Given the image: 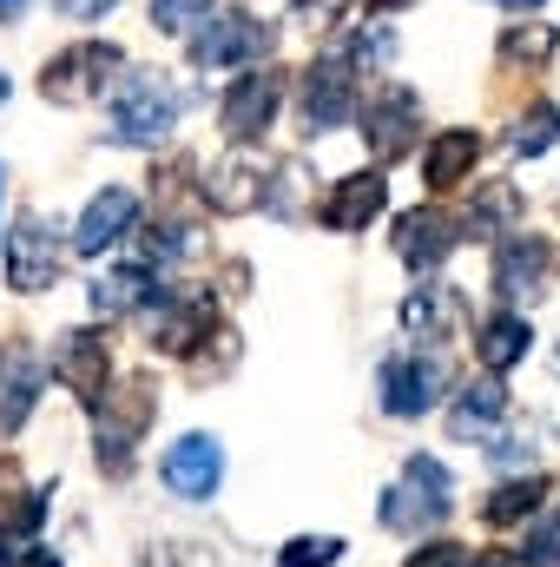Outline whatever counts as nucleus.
Listing matches in <instances>:
<instances>
[{
    "mask_svg": "<svg viewBox=\"0 0 560 567\" xmlns=\"http://www.w3.org/2000/svg\"><path fill=\"white\" fill-rule=\"evenodd\" d=\"M448 508H455V482H448V468H442L435 455H416V462L403 468V482L383 495V528H396V535H422V528H435Z\"/></svg>",
    "mask_w": 560,
    "mask_h": 567,
    "instance_id": "f257e3e1",
    "label": "nucleus"
},
{
    "mask_svg": "<svg viewBox=\"0 0 560 567\" xmlns=\"http://www.w3.org/2000/svg\"><path fill=\"white\" fill-rule=\"evenodd\" d=\"M113 73H120V47L86 40V47H66V53H53V60H46L40 93H46L53 106H86V100H93Z\"/></svg>",
    "mask_w": 560,
    "mask_h": 567,
    "instance_id": "f03ea898",
    "label": "nucleus"
},
{
    "mask_svg": "<svg viewBox=\"0 0 560 567\" xmlns=\"http://www.w3.org/2000/svg\"><path fill=\"white\" fill-rule=\"evenodd\" d=\"M93 410H100V442H106V468L120 475V468L133 462V442L145 435L152 410H158V396H152V383H120V390H100V396H93Z\"/></svg>",
    "mask_w": 560,
    "mask_h": 567,
    "instance_id": "7ed1b4c3",
    "label": "nucleus"
},
{
    "mask_svg": "<svg viewBox=\"0 0 560 567\" xmlns=\"http://www.w3.org/2000/svg\"><path fill=\"white\" fill-rule=\"evenodd\" d=\"M172 120H178V93L165 86V80H126V93H120V106H113V140L120 145H158L172 133Z\"/></svg>",
    "mask_w": 560,
    "mask_h": 567,
    "instance_id": "20e7f679",
    "label": "nucleus"
},
{
    "mask_svg": "<svg viewBox=\"0 0 560 567\" xmlns=\"http://www.w3.org/2000/svg\"><path fill=\"white\" fill-rule=\"evenodd\" d=\"M60 265H66V251H60L53 225H40V218L27 212V218L7 231V284H13L20 297L53 290V284H60Z\"/></svg>",
    "mask_w": 560,
    "mask_h": 567,
    "instance_id": "39448f33",
    "label": "nucleus"
},
{
    "mask_svg": "<svg viewBox=\"0 0 560 567\" xmlns=\"http://www.w3.org/2000/svg\"><path fill=\"white\" fill-rule=\"evenodd\" d=\"M158 475H165V488H172L178 502H211L218 482H225V449H218V435H178V442L165 449Z\"/></svg>",
    "mask_w": 560,
    "mask_h": 567,
    "instance_id": "423d86ee",
    "label": "nucleus"
},
{
    "mask_svg": "<svg viewBox=\"0 0 560 567\" xmlns=\"http://www.w3.org/2000/svg\"><path fill=\"white\" fill-rule=\"evenodd\" d=\"M271 47V27H258L251 13H211L205 33L191 40V66H251Z\"/></svg>",
    "mask_w": 560,
    "mask_h": 567,
    "instance_id": "0eeeda50",
    "label": "nucleus"
},
{
    "mask_svg": "<svg viewBox=\"0 0 560 567\" xmlns=\"http://www.w3.org/2000/svg\"><path fill=\"white\" fill-rule=\"evenodd\" d=\"M350 113H356V73L330 53V60H317L303 73V126L336 133V126H350Z\"/></svg>",
    "mask_w": 560,
    "mask_h": 567,
    "instance_id": "6e6552de",
    "label": "nucleus"
},
{
    "mask_svg": "<svg viewBox=\"0 0 560 567\" xmlns=\"http://www.w3.org/2000/svg\"><path fill=\"white\" fill-rule=\"evenodd\" d=\"M40 357H33V343L27 337H7L0 343V435H13V429L33 416V403H40Z\"/></svg>",
    "mask_w": 560,
    "mask_h": 567,
    "instance_id": "1a4fd4ad",
    "label": "nucleus"
},
{
    "mask_svg": "<svg viewBox=\"0 0 560 567\" xmlns=\"http://www.w3.org/2000/svg\"><path fill=\"white\" fill-rule=\"evenodd\" d=\"M278 100H283V80L271 73V66H258V73H245L231 93H225V133L245 145V140H265V126L278 120Z\"/></svg>",
    "mask_w": 560,
    "mask_h": 567,
    "instance_id": "9d476101",
    "label": "nucleus"
},
{
    "mask_svg": "<svg viewBox=\"0 0 560 567\" xmlns=\"http://www.w3.org/2000/svg\"><path fill=\"white\" fill-rule=\"evenodd\" d=\"M383 198H390V178L383 172H356V178L330 185V198L317 205V218H323V231H363L383 212Z\"/></svg>",
    "mask_w": 560,
    "mask_h": 567,
    "instance_id": "9b49d317",
    "label": "nucleus"
},
{
    "mask_svg": "<svg viewBox=\"0 0 560 567\" xmlns=\"http://www.w3.org/2000/svg\"><path fill=\"white\" fill-rule=\"evenodd\" d=\"M455 238H462V218H448V212L422 205V212H409V218L396 225V258H403V265H416V271H435V265L455 251Z\"/></svg>",
    "mask_w": 560,
    "mask_h": 567,
    "instance_id": "f8f14e48",
    "label": "nucleus"
},
{
    "mask_svg": "<svg viewBox=\"0 0 560 567\" xmlns=\"http://www.w3.org/2000/svg\"><path fill=\"white\" fill-rule=\"evenodd\" d=\"M363 133H370V152H376V158H403V152L416 145V93H409V86L376 93L370 113H363Z\"/></svg>",
    "mask_w": 560,
    "mask_h": 567,
    "instance_id": "ddd939ff",
    "label": "nucleus"
},
{
    "mask_svg": "<svg viewBox=\"0 0 560 567\" xmlns=\"http://www.w3.org/2000/svg\"><path fill=\"white\" fill-rule=\"evenodd\" d=\"M435 396H442V363L403 357V363L383 370V410H390V416H403V423H409V416H428Z\"/></svg>",
    "mask_w": 560,
    "mask_h": 567,
    "instance_id": "4468645a",
    "label": "nucleus"
},
{
    "mask_svg": "<svg viewBox=\"0 0 560 567\" xmlns=\"http://www.w3.org/2000/svg\"><path fill=\"white\" fill-rule=\"evenodd\" d=\"M53 377H60L80 403H93V396L106 390V343H100L93 330H66V337L53 343Z\"/></svg>",
    "mask_w": 560,
    "mask_h": 567,
    "instance_id": "2eb2a0df",
    "label": "nucleus"
},
{
    "mask_svg": "<svg viewBox=\"0 0 560 567\" xmlns=\"http://www.w3.org/2000/svg\"><path fill=\"white\" fill-rule=\"evenodd\" d=\"M139 225V198L126 192V185H106L86 212H80V231H73V245L80 251H106V245H120L126 231Z\"/></svg>",
    "mask_w": 560,
    "mask_h": 567,
    "instance_id": "dca6fc26",
    "label": "nucleus"
},
{
    "mask_svg": "<svg viewBox=\"0 0 560 567\" xmlns=\"http://www.w3.org/2000/svg\"><path fill=\"white\" fill-rule=\"evenodd\" d=\"M258 198H265V172H258V158H225V165L205 172V205H211V212L238 218V212H251Z\"/></svg>",
    "mask_w": 560,
    "mask_h": 567,
    "instance_id": "f3484780",
    "label": "nucleus"
},
{
    "mask_svg": "<svg viewBox=\"0 0 560 567\" xmlns=\"http://www.w3.org/2000/svg\"><path fill=\"white\" fill-rule=\"evenodd\" d=\"M403 330L422 337V343H448V337L462 330V297H455L448 284H422L416 297L403 303Z\"/></svg>",
    "mask_w": 560,
    "mask_h": 567,
    "instance_id": "a211bd4d",
    "label": "nucleus"
},
{
    "mask_svg": "<svg viewBox=\"0 0 560 567\" xmlns=\"http://www.w3.org/2000/svg\"><path fill=\"white\" fill-rule=\"evenodd\" d=\"M541 278H548V245L541 238H508L495 251V290L501 297H535Z\"/></svg>",
    "mask_w": 560,
    "mask_h": 567,
    "instance_id": "6ab92c4d",
    "label": "nucleus"
},
{
    "mask_svg": "<svg viewBox=\"0 0 560 567\" xmlns=\"http://www.w3.org/2000/svg\"><path fill=\"white\" fill-rule=\"evenodd\" d=\"M528 343H535V330H528V317H515V310H501V317H488V323H481V337H475V350H481V363H488V377H501V370H515V363L528 357Z\"/></svg>",
    "mask_w": 560,
    "mask_h": 567,
    "instance_id": "aec40b11",
    "label": "nucleus"
},
{
    "mask_svg": "<svg viewBox=\"0 0 560 567\" xmlns=\"http://www.w3.org/2000/svg\"><path fill=\"white\" fill-rule=\"evenodd\" d=\"M145 297H158V290H152V271L120 265V271H106V278L93 284V317H133Z\"/></svg>",
    "mask_w": 560,
    "mask_h": 567,
    "instance_id": "412c9836",
    "label": "nucleus"
},
{
    "mask_svg": "<svg viewBox=\"0 0 560 567\" xmlns=\"http://www.w3.org/2000/svg\"><path fill=\"white\" fill-rule=\"evenodd\" d=\"M475 158H481V140H475V133H442V140L428 145V165H422V172H428L435 192H455V185L475 172Z\"/></svg>",
    "mask_w": 560,
    "mask_h": 567,
    "instance_id": "4be33fe9",
    "label": "nucleus"
},
{
    "mask_svg": "<svg viewBox=\"0 0 560 567\" xmlns=\"http://www.w3.org/2000/svg\"><path fill=\"white\" fill-rule=\"evenodd\" d=\"M508 416V390H501V377H481V383H468L462 396H455V435H468V429H488Z\"/></svg>",
    "mask_w": 560,
    "mask_h": 567,
    "instance_id": "5701e85b",
    "label": "nucleus"
},
{
    "mask_svg": "<svg viewBox=\"0 0 560 567\" xmlns=\"http://www.w3.org/2000/svg\"><path fill=\"white\" fill-rule=\"evenodd\" d=\"M205 323H211V303H178V310H165L158 317V350L165 357H191L198 350V337H205Z\"/></svg>",
    "mask_w": 560,
    "mask_h": 567,
    "instance_id": "b1692460",
    "label": "nucleus"
},
{
    "mask_svg": "<svg viewBox=\"0 0 560 567\" xmlns=\"http://www.w3.org/2000/svg\"><path fill=\"white\" fill-rule=\"evenodd\" d=\"M508 145H515L521 158H541L548 145H560V106H554V100H535V106H528V113L515 120Z\"/></svg>",
    "mask_w": 560,
    "mask_h": 567,
    "instance_id": "393cba45",
    "label": "nucleus"
},
{
    "mask_svg": "<svg viewBox=\"0 0 560 567\" xmlns=\"http://www.w3.org/2000/svg\"><path fill=\"white\" fill-rule=\"evenodd\" d=\"M541 495H548V482H541V475H521V482H501V488L488 495V508H481V515H488L495 528H508V522L535 515V508H541Z\"/></svg>",
    "mask_w": 560,
    "mask_h": 567,
    "instance_id": "a878e982",
    "label": "nucleus"
},
{
    "mask_svg": "<svg viewBox=\"0 0 560 567\" xmlns=\"http://www.w3.org/2000/svg\"><path fill=\"white\" fill-rule=\"evenodd\" d=\"M350 73H383L390 60H396V33L390 27H370V33H350V47L336 53Z\"/></svg>",
    "mask_w": 560,
    "mask_h": 567,
    "instance_id": "bb28decb",
    "label": "nucleus"
},
{
    "mask_svg": "<svg viewBox=\"0 0 560 567\" xmlns=\"http://www.w3.org/2000/svg\"><path fill=\"white\" fill-rule=\"evenodd\" d=\"M554 47H560L554 27H508L501 33V60H521V66H541Z\"/></svg>",
    "mask_w": 560,
    "mask_h": 567,
    "instance_id": "cd10ccee",
    "label": "nucleus"
},
{
    "mask_svg": "<svg viewBox=\"0 0 560 567\" xmlns=\"http://www.w3.org/2000/svg\"><path fill=\"white\" fill-rule=\"evenodd\" d=\"M515 212H521L515 185H488V192H481V205H475V218H468V231H475V238H495Z\"/></svg>",
    "mask_w": 560,
    "mask_h": 567,
    "instance_id": "c85d7f7f",
    "label": "nucleus"
},
{
    "mask_svg": "<svg viewBox=\"0 0 560 567\" xmlns=\"http://www.w3.org/2000/svg\"><path fill=\"white\" fill-rule=\"evenodd\" d=\"M343 561V542L336 535H297L283 548V567H336Z\"/></svg>",
    "mask_w": 560,
    "mask_h": 567,
    "instance_id": "c756f323",
    "label": "nucleus"
},
{
    "mask_svg": "<svg viewBox=\"0 0 560 567\" xmlns=\"http://www.w3.org/2000/svg\"><path fill=\"white\" fill-rule=\"evenodd\" d=\"M211 13V0H152V27L158 33H191Z\"/></svg>",
    "mask_w": 560,
    "mask_h": 567,
    "instance_id": "7c9ffc66",
    "label": "nucleus"
},
{
    "mask_svg": "<svg viewBox=\"0 0 560 567\" xmlns=\"http://www.w3.org/2000/svg\"><path fill=\"white\" fill-rule=\"evenodd\" d=\"M409 567H468V555H462L455 542H428V548L409 555Z\"/></svg>",
    "mask_w": 560,
    "mask_h": 567,
    "instance_id": "2f4dec72",
    "label": "nucleus"
},
{
    "mask_svg": "<svg viewBox=\"0 0 560 567\" xmlns=\"http://www.w3.org/2000/svg\"><path fill=\"white\" fill-rule=\"evenodd\" d=\"M53 7H60L66 20H100V13H113L120 0H53Z\"/></svg>",
    "mask_w": 560,
    "mask_h": 567,
    "instance_id": "473e14b6",
    "label": "nucleus"
},
{
    "mask_svg": "<svg viewBox=\"0 0 560 567\" xmlns=\"http://www.w3.org/2000/svg\"><path fill=\"white\" fill-rule=\"evenodd\" d=\"M336 7H343V0H297V20H303V27H330Z\"/></svg>",
    "mask_w": 560,
    "mask_h": 567,
    "instance_id": "72a5a7b5",
    "label": "nucleus"
},
{
    "mask_svg": "<svg viewBox=\"0 0 560 567\" xmlns=\"http://www.w3.org/2000/svg\"><path fill=\"white\" fill-rule=\"evenodd\" d=\"M475 567H541L535 555H521V548H495V555H481Z\"/></svg>",
    "mask_w": 560,
    "mask_h": 567,
    "instance_id": "f704fd0d",
    "label": "nucleus"
},
{
    "mask_svg": "<svg viewBox=\"0 0 560 567\" xmlns=\"http://www.w3.org/2000/svg\"><path fill=\"white\" fill-rule=\"evenodd\" d=\"M370 13H403V7H416V0H363Z\"/></svg>",
    "mask_w": 560,
    "mask_h": 567,
    "instance_id": "c9c22d12",
    "label": "nucleus"
},
{
    "mask_svg": "<svg viewBox=\"0 0 560 567\" xmlns=\"http://www.w3.org/2000/svg\"><path fill=\"white\" fill-rule=\"evenodd\" d=\"M541 555H548V561H560V522L548 528V535H541Z\"/></svg>",
    "mask_w": 560,
    "mask_h": 567,
    "instance_id": "e433bc0d",
    "label": "nucleus"
},
{
    "mask_svg": "<svg viewBox=\"0 0 560 567\" xmlns=\"http://www.w3.org/2000/svg\"><path fill=\"white\" fill-rule=\"evenodd\" d=\"M27 13V0H0V20H20Z\"/></svg>",
    "mask_w": 560,
    "mask_h": 567,
    "instance_id": "4c0bfd02",
    "label": "nucleus"
},
{
    "mask_svg": "<svg viewBox=\"0 0 560 567\" xmlns=\"http://www.w3.org/2000/svg\"><path fill=\"white\" fill-rule=\"evenodd\" d=\"M495 7H515L521 13V7H548V0H495Z\"/></svg>",
    "mask_w": 560,
    "mask_h": 567,
    "instance_id": "58836bf2",
    "label": "nucleus"
},
{
    "mask_svg": "<svg viewBox=\"0 0 560 567\" xmlns=\"http://www.w3.org/2000/svg\"><path fill=\"white\" fill-rule=\"evenodd\" d=\"M27 567H60V561H46V555H27Z\"/></svg>",
    "mask_w": 560,
    "mask_h": 567,
    "instance_id": "ea45409f",
    "label": "nucleus"
},
{
    "mask_svg": "<svg viewBox=\"0 0 560 567\" xmlns=\"http://www.w3.org/2000/svg\"><path fill=\"white\" fill-rule=\"evenodd\" d=\"M0 198H7V165H0Z\"/></svg>",
    "mask_w": 560,
    "mask_h": 567,
    "instance_id": "a19ab883",
    "label": "nucleus"
},
{
    "mask_svg": "<svg viewBox=\"0 0 560 567\" xmlns=\"http://www.w3.org/2000/svg\"><path fill=\"white\" fill-rule=\"evenodd\" d=\"M0 100H7V73H0Z\"/></svg>",
    "mask_w": 560,
    "mask_h": 567,
    "instance_id": "79ce46f5",
    "label": "nucleus"
}]
</instances>
